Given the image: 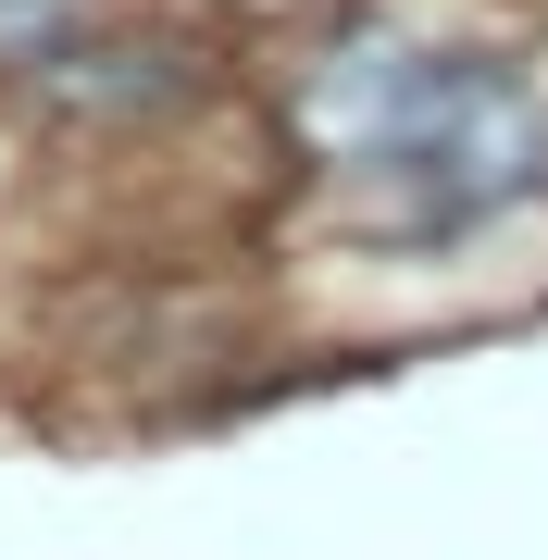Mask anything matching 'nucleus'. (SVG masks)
Returning a JSON list of instances; mask_svg holds the SVG:
<instances>
[{
	"label": "nucleus",
	"instance_id": "obj_1",
	"mask_svg": "<svg viewBox=\"0 0 548 560\" xmlns=\"http://www.w3.org/2000/svg\"><path fill=\"white\" fill-rule=\"evenodd\" d=\"M287 138L325 175L374 187V237L436 249L548 187V101L487 50H424L399 25H349L287 75Z\"/></svg>",
	"mask_w": 548,
	"mask_h": 560
}]
</instances>
